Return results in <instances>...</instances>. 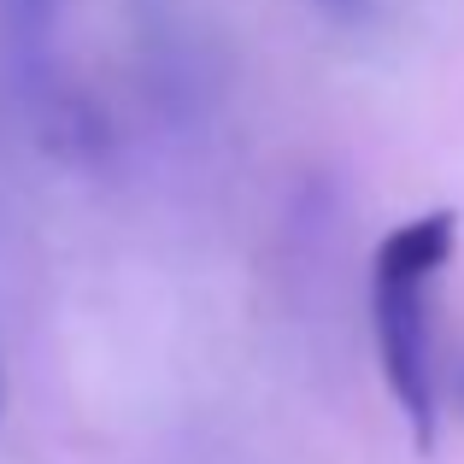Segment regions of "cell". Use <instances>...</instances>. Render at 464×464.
<instances>
[{"label":"cell","mask_w":464,"mask_h":464,"mask_svg":"<svg viewBox=\"0 0 464 464\" xmlns=\"http://www.w3.org/2000/svg\"><path fill=\"white\" fill-rule=\"evenodd\" d=\"M459 247V212L435 206L376 241L371 259V335L394 411L406 418L418 453L441 441V371H435V288Z\"/></svg>","instance_id":"1"},{"label":"cell","mask_w":464,"mask_h":464,"mask_svg":"<svg viewBox=\"0 0 464 464\" xmlns=\"http://www.w3.org/2000/svg\"><path fill=\"white\" fill-rule=\"evenodd\" d=\"M124 6H130V24L141 35V53L153 65L177 59V0H124Z\"/></svg>","instance_id":"2"},{"label":"cell","mask_w":464,"mask_h":464,"mask_svg":"<svg viewBox=\"0 0 464 464\" xmlns=\"http://www.w3.org/2000/svg\"><path fill=\"white\" fill-rule=\"evenodd\" d=\"M317 12H324L335 30H371L376 18H382V0H312Z\"/></svg>","instance_id":"3"},{"label":"cell","mask_w":464,"mask_h":464,"mask_svg":"<svg viewBox=\"0 0 464 464\" xmlns=\"http://www.w3.org/2000/svg\"><path fill=\"white\" fill-rule=\"evenodd\" d=\"M453 388H459V406H464V364L453 371Z\"/></svg>","instance_id":"4"},{"label":"cell","mask_w":464,"mask_h":464,"mask_svg":"<svg viewBox=\"0 0 464 464\" xmlns=\"http://www.w3.org/2000/svg\"><path fill=\"white\" fill-rule=\"evenodd\" d=\"M0 411H6V364H0Z\"/></svg>","instance_id":"5"}]
</instances>
